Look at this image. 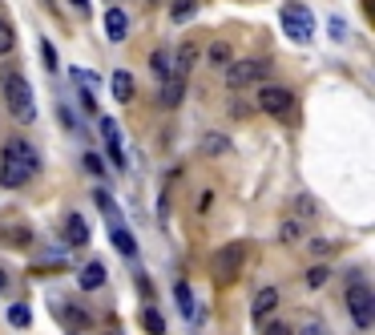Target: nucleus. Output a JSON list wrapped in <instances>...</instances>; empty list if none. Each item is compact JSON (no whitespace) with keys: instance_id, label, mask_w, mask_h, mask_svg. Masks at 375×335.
<instances>
[{"instance_id":"obj_1","label":"nucleus","mask_w":375,"mask_h":335,"mask_svg":"<svg viewBox=\"0 0 375 335\" xmlns=\"http://www.w3.org/2000/svg\"><path fill=\"white\" fill-rule=\"evenodd\" d=\"M36 174H41V154L29 142L13 138V142L4 145V154H0V182L8 190H17V186H29Z\"/></svg>"},{"instance_id":"obj_2","label":"nucleus","mask_w":375,"mask_h":335,"mask_svg":"<svg viewBox=\"0 0 375 335\" xmlns=\"http://www.w3.org/2000/svg\"><path fill=\"white\" fill-rule=\"evenodd\" d=\"M4 101H8V110H13V117L17 121H36V101H33V85L20 77V73H13V77L4 81Z\"/></svg>"},{"instance_id":"obj_3","label":"nucleus","mask_w":375,"mask_h":335,"mask_svg":"<svg viewBox=\"0 0 375 335\" xmlns=\"http://www.w3.org/2000/svg\"><path fill=\"white\" fill-rule=\"evenodd\" d=\"M246 251H250V247H246V242H226V247H218V251H214V279H218V283H234V279H238V271H243V263H246Z\"/></svg>"},{"instance_id":"obj_4","label":"nucleus","mask_w":375,"mask_h":335,"mask_svg":"<svg viewBox=\"0 0 375 335\" xmlns=\"http://www.w3.org/2000/svg\"><path fill=\"white\" fill-rule=\"evenodd\" d=\"M271 77V61H230L226 65V85L230 89H246V85H259Z\"/></svg>"},{"instance_id":"obj_5","label":"nucleus","mask_w":375,"mask_h":335,"mask_svg":"<svg viewBox=\"0 0 375 335\" xmlns=\"http://www.w3.org/2000/svg\"><path fill=\"white\" fill-rule=\"evenodd\" d=\"M278 20H282V29H287V37L291 41H299V45H307L311 37H315V20H311V13L303 8V4H282V13H278Z\"/></svg>"},{"instance_id":"obj_6","label":"nucleus","mask_w":375,"mask_h":335,"mask_svg":"<svg viewBox=\"0 0 375 335\" xmlns=\"http://www.w3.org/2000/svg\"><path fill=\"white\" fill-rule=\"evenodd\" d=\"M347 311H351L355 327H371L375 323V295L367 283H351L347 287Z\"/></svg>"},{"instance_id":"obj_7","label":"nucleus","mask_w":375,"mask_h":335,"mask_svg":"<svg viewBox=\"0 0 375 335\" xmlns=\"http://www.w3.org/2000/svg\"><path fill=\"white\" fill-rule=\"evenodd\" d=\"M259 110L271 113V117H291L294 113V97L282 89V85H262L259 89Z\"/></svg>"},{"instance_id":"obj_8","label":"nucleus","mask_w":375,"mask_h":335,"mask_svg":"<svg viewBox=\"0 0 375 335\" xmlns=\"http://www.w3.org/2000/svg\"><path fill=\"white\" fill-rule=\"evenodd\" d=\"M105 214H109V239H114V247H117V251H121L125 258H133V255H137V242H133V235L125 230V223H121L117 206H109Z\"/></svg>"},{"instance_id":"obj_9","label":"nucleus","mask_w":375,"mask_h":335,"mask_svg":"<svg viewBox=\"0 0 375 335\" xmlns=\"http://www.w3.org/2000/svg\"><path fill=\"white\" fill-rule=\"evenodd\" d=\"M101 138H105V154H109V162L121 170V166H125V154H121V133H117L114 117H101Z\"/></svg>"},{"instance_id":"obj_10","label":"nucleus","mask_w":375,"mask_h":335,"mask_svg":"<svg viewBox=\"0 0 375 335\" xmlns=\"http://www.w3.org/2000/svg\"><path fill=\"white\" fill-rule=\"evenodd\" d=\"M275 311H278V291H275V287H262L259 295H254V307H250V315H254L259 323H266L271 315H275Z\"/></svg>"},{"instance_id":"obj_11","label":"nucleus","mask_w":375,"mask_h":335,"mask_svg":"<svg viewBox=\"0 0 375 335\" xmlns=\"http://www.w3.org/2000/svg\"><path fill=\"white\" fill-rule=\"evenodd\" d=\"M65 239H69V247H89V223H85V214H69L65 218Z\"/></svg>"},{"instance_id":"obj_12","label":"nucleus","mask_w":375,"mask_h":335,"mask_svg":"<svg viewBox=\"0 0 375 335\" xmlns=\"http://www.w3.org/2000/svg\"><path fill=\"white\" fill-rule=\"evenodd\" d=\"M125 32H130V16L121 13V8H109L105 13V37L109 41H125Z\"/></svg>"},{"instance_id":"obj_13","label":"nucleus","mask_w":375,"mask_h":335,"mask_svg":"<svg viewBox=\"0 0 375 335\" xmlns=\"http://www.w3.org/2000/svg\"><path fill=\"white\" fill-rule=\"evenodd\" d=\"M182 97H186V77H178V73H174V77H165L162 81V105H165V110H174Z\"/></svg>"},{"instance_id":"obj_14","label":"nucleus","mask_w":375,"mask_h":335,"mask_svg":"<svg viewBox=\"0 0 375 335\" xmlns=\"http://www.w3.org/2000/svg\"><path fill=\"white\" fill-rule=\"evenodd\" d=\"M109 89H114L117 101H130V97H133V77L125 73V69H117L114 81H109Z\"/></svg>"},{"instance_id":"obj_15","label":"nucleus","mask_w":375,"mask_h":335,"mask_svg":"<svg viewBox=\"0 0 375 335\" xmlns=\"http://www.w3.org/2000/svg\"><path fill=\"white\" fill-rule=\"evenodd\" d=\"M77 283H81L85 291H97L101 283H105V267H101V263H89V267L81 271V279H77Z\"/></svg>"},{"instance_id":"obj_16","label":"nucleus","mask_w":375,"mask_h":335,"mask_svg":"<svg viewBox=\"0 0 375 335\" xmlns=\"http://www.w3.org/2000/svg\"><path fill=\"white\" fill-rule=\"evenodd\" d=\"M226 150H230L226 133H202V154H210L214 158V154H226Z\"/></svg>"},{"instance_id":"obj_17","label":"nucleus","mask_w":375,"mask_h":335,"mask_svg":"<svg viewBox=\"0 0 375 335\" xmlns=\"http://www.w3.org/2000/svg\"><path fill=\"white\" fill-rule=\"evenodd\" d=\"M198 13V0H174V4H170V20H190V16Z\"/></svg>"},{"instance_id":"obj_18","label":"nucleus","mask_w":375,"mask_h":335,"mask_svg":"<svg viewBox=\"0 0 375 335\" xmlns=\"http://www.w3.org/2000/svg\"><path fill=\"white\" fill-rule=\"evenodd\" d=\"M174 299H178V307L186 311V315H198V311H194V295H190V283H186V279L174 287Z\"/></svg>"},{"instance_id":"obj_19","label":"nucleus","mask_w":375,"mask_h":335,"mask_svg":"<svg viewBox=\"0 0 375 335\" xmlns=\"http://www.w3.org/2000/svg\"><path fill=\"white\" fill-rule=\"evenodd\" d=\"M142 323H146L149 335H162V331H165V320L154 311V307H146V311H142Z\"/></svg>"},{"instance_id":"obj_20","label":"nucleus","mask_w":375,"mask_h":335,"mask_svg":"<svg viewBox=\"0 0 375 335\" xmlns=\"http://www.w3.org/2000/svg\"><path fill=\"white\" fill-rule=\"evenodd\" d=\"M8 323H13V327H29V323H33V311H29L25 303L8 307Z\"/></svg>"},{"instance_id":"obj_21","label":"nucleus","mask_w":375,"mask_h":335,"mask_svg":"<svg viewBox=\"0 0 375 335\" xmlns=\"http://www.w3.org/2000/svg\"><path fill=\"white\" fill-rule=\"evenodd\" d=\"M294 218H315V198H311V194H299V198H294Z\"/></svg>"},{"instance_id":"obj_22","label":"nucleus","mask_w":375,"mask_h":335,"mask_svg":"<svg viewBox=\"0 0 375 335\" xmlns=\"http://www.w3.org/2000/svg\"><path fill=\"white\" fill-rule=\"evenodd\" d=\"M13 45H17V32H13L8 20H0V57H4V53H13Z\"/></svg>"},{"instance_id":"obj_23","label":"nucleus","mask_w":375,"mask_h":335,"mask_svg":"<svg viewBox=\"0 0 375 335\" xmlns=\"http://www.w3.org/2000/svg\"><path fill=\"white\" fill-rule=\"evenodd\" d=\"M206 61H210V65H230V45H222V41L210 45V48H206Z\"/></svg>"},{"instance_id":"obj_24","label":"nucleus","mask_w":375,"mask_h":335,"mask_svg":"<svg viewBox=\"0 0 375 335\" xmlns=\"http://www.w3.org/2000/svg\"><path fill=\"white\" fill-rule=\"evenodd\" d=\"M29 239H33V230H29L25 223H20V226H8V230H4V242H20V247H25Z\"/></svg>"},{"instance_id":"obj_25","label":"nucleus","mask_w":375,"mask_h":335,"mask_svg":"<svg viewBox=\"0 0 375 335\" xmlns=\"http://www.w3.org/2000/svg\"><path fill=\"white\" fill-rule=\"evenodd\" d=\"M149 61H154V69H158V73H162V77H174V73H170V53H154V57H149Z\"/></svg>"},{"instance_id":"obj_26","label":"nucleus","mask_w":375,"mask_h":335,"mask_svg":"<svg viewBox=\"0 0 375 335\" xmlns=\"http://www.w3.org/2000/svg\"><path fill=\"white\" fill-rule=\"evenodd\" d=\"M327 279H331V271H327V267H315V271H307V287H323Z\"/></svg>"},{"instance_id":"obj_27","label":"nucleus","mask_w":375,"mask_h":335,"mask_svg":"<svg viewBox=\"0 0 375 335\" xmlns=\"http://www.w3.org/2000/svg\"><path fill=\"white\" fill-rule=\"evenodd\" d=\"M41 53H45V65L57 69V48H53V41H41Z\"/></svg>"},{"instance_id":"obj_28","label":"nucleus","mask_w":375,"mask_h":335,"mask_svg":"<svg viewBox=\"0 0 375 335\" xmlns=\"http://www.w3.org/2000/svg\"><path fill=\"white\" fill-rule=\"evenodd\" d=\"M307 251H315V255H327V251H331V242H327V239H311Z\"/></svg>"},{"instance_id":"obj_29","label":"nucleus","mask_w":375,"mask_h":335,"mask_svg":"<svg viewBox=\"0 0 375 335\" xmlns=\"http://www.w3.org/2000/svg\"><path fill=\"white\" fill-rule=\"evenodd\" d=\"M278 239H287V242H291V239H299V223H287L282 230H278Z\"/></svg>"},{"instance_id":"obj_30","label":"nucleus","mask_w":375,"mask_h":335,"mask_svg":"<svg viewBox=\"0 0 375 335\" xmlns=\"http://www.w3.org/2000/svg\"><path fill=\"white\" fill-rule=\"evenodd\" d=\"M262 335H291V327H287V323H266V331Z\"/></svg>"},{"instance_id":"obj_31","label":"nucleus","mask_w":375,"mask_h":335,"mask_svg":"<svg viewBox=\"0 0 375 335\" xmlns=\"http://www.w3.org/2000/svg\"><path fill=\"white\" fill-rule=\"evenodd\" d=\"M85 170H89V174H101V158H93V154H85Z\"/></svg>"},{"instance_id":"obj_32","label":"nucleus","mask_w":375,"mask_h":335,"mask_svg":"<svg viewBox=\"0 0 375 335\" xmlns=\"http://www.w3.org/2000/svg\"><path fill=\"white\" fill-rule=\"evenodd\" d=\"M299 335H327V327H323V323H307Z\"/></svg>"},{"instance_id":"obj_33","label":"nucleus","mask_w":375,"mask_h":335,"mask_svg":"<svg viewBox=\"0 0 375 335\" xmlns=\"http://www.w3.org/2000/svg\"><path fill=\"white\" fill-rule=\"evenodd\" d=\"M343 32H347V25H343V20H331V37H335V41H339Z\"/></svg>"},{"instance_id":"obj_34","label":"nucleus","mask_w":375,"mask_h":335,"mask_svg":"<svg viewBox=\"0 0 375 335\" xmlns=\"http://www.w3.org/2000/svg\"><path fill=\"white\" fill-rule=\"evenodd\" d=\"M73 4H77V8H85V13H89V0H73Z\"/></svg>"},{"instance_id":"obj_35","label":"nucleus","mask_w":375,"mask_h":335,"mask_svg":"<svg viewBox=\"0 0 375 335\" xmlns=\"http://www.w3.org/2000/svg\"><path fill=\"white\" fill-rule=\"evenodd\" d=\"M4 287H8V275L0 271V291H4Z\"/></svg>"}]
</instances>
